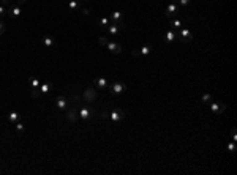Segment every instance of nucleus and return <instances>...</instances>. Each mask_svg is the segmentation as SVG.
<instances>
[{"label": "nucleus", "instance_id": "f257e3e1", "mask_svg": "<svg viewBox=\"0 0 237 175\" xmlns=\"http://www.w3.org/2000/svg\"><path fill=\"white\" fill-rule=\"evenodd\" d=\"M176 33H177V39H179L180 43L187 44V43H191L193 41V35H191L190 29H187V27H180L179 30H176Z\"/></svg>", "mask_w": 237, "mask_h": 175}, {"label": "nucleus", "instance_id": "f03ea898", "mask_svg": "<svg viewBox=\"0 0 237 175\" xmlns=\"http://www.w3.org/2000/svg\"><path fill=\"white\" fill-rule=\"evenodd\" d=\"M177 14H179V5H177L176 0H171L169 5L166 6V10H164V16L172 19V18H177Z\"/></svg>", "mask_w": 237, "mask_h": 175}, {"label": "nucleus", "instance_id": "7ed1b4c3", "mask_svg": "<svg viewBox=\"0 0 237 175\" xmlns=\"http://www.w3.org/2000/svg\"><path fill=\"white\" fill-rule=\"evenodd\" d=\"M78 112H79V118L84 120V122H87L89 118H92L95 115V109L93 107H78Z\"/></svg>", "mask_w": 237, "mask_h": 175}, {"label": "nucleus", "instance_id": "20e7f679", "mask_svg": "<svg viewBox=\"0 0 237 175\" xmlns=\"http://www.w3.org/2000/svg\"><path fill=\"white\" fill-rule=\"evenodd\" d=\"M127 90V84L125 82H112L109 85V92L112 93V95H120Z\"/></svg>", "mask_w": 237, "mask_h": 175}, {"label": "nucleus", "instance_id": "39448f33", "mask_svg": "<svg viewBox=\"0 0 237 175\" xmlns=\"http://www.w3.org/2000/svg\"><path fill=\"white\" fill-rule=\"evenodd\" d=\"M98 95H96L95 88H86V92L82 93V101H87V103H95Z\"/></svg>", "mask_w": 237, "mask_h": 175}, {"label": "nucleus", "instance_id": "423d86ee", "mask_svg": "<svg viewBox=\"0 0 237 175\" xmlns=\"http://www.w3.org/2000/svg\"><path fill=\"white\" fill-rule=\"evenodd\" d=\"M6 14L13 19V18H19L21 16V5H18V3H13V5H10L8 8H6Z\"/></svg>", "mask_w": 237, "mask_h": 175}, {"label": "nucleus", "instance_id": "0eeeda50", "mask_svg": "<svg viewBox=\"0 0 237 175\" xmlns=\"http://www.w3.org/2000/svg\"><path fill=\"white\" fill-rule=\"evenodd\" d=\"M109 118H111V120H114V122H122V120L125 118V112L117 107V109H114V111H111V112H109Z\"/></svg>", "mask_w": 237, "mask_h": 175}, {"label": "nucleus", "instance_id": "6e6552de", "mask_svg": "<svg viewBox=\"0 0 237 175\" xmlns=\"http://www.w3.org/2000/svg\"><path fill=\"white\" fill-rule=\"evenodd\" d=\"M209 104H210V111H212V112H215V114H218V115H220V114H223V112L226 111V106H225V104H221V103L210 101Z\"/></svg>", "mask_w": 237, "mask_h": 175}, {"label": "nucleus", "instance_id": "1a4fd4ad", "mask_svg": "<svg viewBox=\"0 0 237 175\" xmlns=\"http://www.w3.org/2000/svg\"><path fill=\"white\" fill-rule=\"evenodd\" d=\"M106 30H108L109 35L116 36V35H119V33L122 32V24H116V22H112V24H109V25L106 27Z\"/></svg>", "mask_w": 237, "mask_h": 175}, {"label": "nucleus", "instance_id": "9d476101", "mask_svg": "<svg viewBox=\"0 0 237 175\" xmlns=\"http://www.w3.org/2000/svg\"><path fill=\"white\" fill-rule=\"evenodd\" d=\"M66 120L68 122H71V123H74L76 120L79 118V112H78V107H73V109H70L68 112H66Z\"/></svg>", "mask_w": 237, "mask_h": 175}, {"label": "nucleus", "instance_id": "9b49d317", "mask_svg": "<svg viewBox=\"0 0 237 175\" xmlns=\"http://www.w3.org/2000/svg\"><path fill=\"white\" fill-rule=\"evenodd\" d=\"M93 85L96 88H108L109 87V82H108V79H104V77H96L93 80Z\"/></svg>", "mask_w": 237, "mask_h": 175}, {"label": "nucleus", "instance_id": "f8f14e48", "mask_svg": "<svg viewBox=\"0 0 237 175\" xmlns=\"http://www.w3.org/2000/svg\"><path fill=\"white\" fill-rule=\"evenodd\" d=\"M55 104H57V109H60V111H63L65 107L68 106V100H66V96H57V100H55Z\"/></svg>", "mask_w": 237, "mask_h": 175}, {"label": "nucleus", "instance_id": "ddd939ff", "mask_svg": "<svg viewBox=\"0 0 237 175\" xmlns=\"http://www.w3.org/2000/svg\"><path fill=\"white\" fill-rule=\"evenodd\" d=\"M176 39H177L176 30H166V33H164V41L166 43H172V41H176Z\"/></svg>", "mask_w": 237, "mask_h": 175}, {"label": "nucleus", "instance_id": "4468645a", "mask_svg": "<svg viewBox=\"0 0 237 175\" xmlns=\"http://www.w3.org/2000/svg\"><path fill=\"white\" fill-rule=\"evenodd\" d=\"M54 44H55V39H54L52 35H44L43 36V46L44 47H52Z\"/></svg>", "mask_w": 237, "mask_h": 175}, {"label": "nucleus", "instance_id": "2eb2a0df", "mask_svg": "<svg viewBox=\"0 0 237 175\" xmlns=\"http://www.w3.org/2000/svg\"><path fill=\"white\" fill-rule=\"evenodd\" d=\"M106 47H108L111 52H112V54H120V52H122V46L117 44V43H111V41H109Z\"/></svg>", "mask_w": 237, "mask_h": 175}, {"label": "nucleus", "instance_id": "dca6fc26", "mask_svg": "<svg viewBox=\"0 0 237 175\" xmlns=\"http://www.w3.org/2000/svg\"><path fill=\"white\" fill-rule=\"evenodd\" d=\"M169 25L172 27L174 30H179L180 27H184V24H182V21H180L179 18H172V19H169Z\"/></svg>", "mask_w": 237, "mask_h": 175}, {"label": "nucleus", "instance_id": "f3484780", "mask_svg": "<svg viewBox=\"0 0 237 175\" xmlns=\"http://www.w3.org/2000/svg\"><path fill=\"white\" fill-rule=\"evenodd\" d=\"M111 21H114L116 24H122V13L120 11H112L111 13Z\"/></svg>", "mask_w": 237, "mask_h": 175}, {"label": "nucleus", "instance_id": "a211bd4d", "mask_svg": "<svg viewBox=\"0 0 237 175\" xmlns=\"http://www.w3.org/2000/svg\"><path fill=\"white\" fill-rule=\"evenodd\" d=\"M19 118H21V115L16 112V111H11L10 114H8V120L11 123H16V122H19Z\"/></svg>", "mask_w": 237, "mask_h": 175}, {"label": "nucleus", "instance_id": "6ab92c4d", "mask_svg": "<svg viewBox=\"0 0 237 175\" xmlns=\"http://www.w3.org/2000/svg\"><path fill=\"white\" fill-rule=\"evenodd\" d=\"M38 88H40V92H41V93H48V92L52 88V84H51V82H44V84H41Z\"/></svg>", "mask_w": 237, "mask_h": 175}, {"label": "nucleus", "instance_id": "aec40b11", "mask_svg": "<svg viewBox=\"0 0 237 175\" xmlns=\"http://www.w3.org/2000/svg\"><path fill=\"white\" fill-rule=\"evenodd\" d=\"M150 52H152V47L149 44H146V46H142L141 49H139V55H149Z\"/></svg>", "mask_w": 237, "mask_h": 175}, {"label": "nucleus", "instance_id": "412c9836", "mask_svg": "<svg viewBox=\"0 0 237 175\" xmlns=\"http://www.w3.org/2000/svg\"><path fill=\"white\" fill-rule=\"evenodd\" d=\"M78 8H79V2H78V0H70V2H68V10L74 11Z\"/></svg>", "mask_w": 237, "mask_h": 175}, {"label": "nucleus", "instance_id": "4be33fe9", "mask_svg": "<svg viewBox=\"0 0 237 175\" xmlns=\"http://www.w3.org/2000/svg\"><path fill=\"white\" fill-rule=\"evenodd\" d=\"M29 82H30L32 88H38V87H40V80H38L36 77H30V79H29Z\"/></svg>", "mask_w": 237, "mask_h": 175}, {"label": "nucleus", "instance_id": "5701e85b", "mask_svg": "<svg viewBox=\"0 0 237 175\" xmlns=\"http://www.w3.org/2000/svg\"><path fill=\"white\" fill-rule=\"evenodd\" d=\"M201 101L202 103H210V101H214V98H212V95H209V93H204L201 96Z\"/></svg>", "mask_w": 237, "mask_h": 175}, {"label": "nucleus", "instance_id": "b1692460", "mask_svg": "<svg viewBox=\"0 0 237 175\" xmlns=\"http://www.w3.org/2000/svg\"><path fill=\"white\" fill-rule=\"evenodd\" d=\"M15 128H16L18 134H22V132H24V129H25V126H24L22 123H19V122H16V123H15Z\"/></svg>", "mask_w": 237, "mask_h": 175}, {"label": "nucleus", "instance_id": "393cba45", "mask_svg": "<svg viewBox=\"0 0 237 175\" xmlns=\"http://www.w3.org/2000/svg\"><path fill=\"white\" fill-rule=\"evenodd\" d=\"M108 43H109V41H108L106 36H100V38H98V44H100V46H108Z\"/></svg>", "mask_w": 237, "mask_h": 175}, {"label": "nucleus", "instance_id": "a878e982", "mask_svg": "<svg viewBox=\"0 0 237 175\" xmlns=\"http://www.w3.org/2000/svg\"><path fill=\"white\" fill-rule=\"evenodd\" d=\"M100 25L106 29V27L109 25V18H101V19H100Z\"/></svg>", "mask_w": 237, "mask_h": 175}, {"label": "nucleus", "instance_id": "bb28decb", "mask_svg": "<svg viewBox=\"0 0 237 175\" xmlns=\"http://www.w3.org/2000/svg\"><path fill=\"white\" fill-rule=\"evenodd\" d=\"M40 95H41L40 88H32V98H38Z\"/></svg>", "mask_w": 237, "mask_h": 175}, {"label": "nucleus", "instance_id": "cd10ccee", "mask_svg": "<svg viewBox=\"0 0 237 175\" xmlns=\"http://www.w3.org/2000/svg\"><path fill=\"white\" fill-rule=\"evenodd\" d=\"M176 2H177L179 6H187L190 3V0H176Z\"/></svg>", "mask_w": 237, "mask_h": 175}, {"label": "nucleus", "instance_id": "c85d7f7f", "mask_svg": "<svg viewBox=\"0 0 237 175\" xmlns=\"http://www.w3.org/2000/svg\"><path fill=\"white\" fill-rule=\"evenodd\" d=\"M6 14V6H3V5H0V18H3Z\"/></svg>", "mask_w": 237, "mask_h": 175}, {"label": "nucleus", "instance_id": "c756f323", "mask_svg": "<svg viewBox=\"0 0 237 175\" xmlns=\"http://www.w3.org/2000/svg\"><path fill=\"white\" fill-rule=\"evenodd\" d=\"M5 29H6V27H5V24H3L2 21H0V36H2V35L5 33Z\"/></svg>", "mask_w": 237, "mask_h": 175}, {"label": "nucleus", "instance_id": "7c9ffc66", "mask_svg": "<svg viewBox=\"0 0 237 175\" xmlns=\"http://www.w3.org/2000/svg\"><path fill=\"white\" fill-rule=\"evenodd\" d=\"M70 100L74 101V103H78V101H81V96H78V95H71V96H70Z\"/></svg>", "mask_w": 237, "mask_h": 175}, {"label": "nucleus", "instance_id": "2f4dec72", "mask_svg": "<svg viewBox=\"0 0 237 175\" xmlns=\"http://www.w3.org/2000/svg\"><path fill=\"white\" fill-rule=\"evenodd\" d=\"M234 149H235V145H234V142H231V144H228V150L232 153L234 152Z\"/></svg>", "mask_w": 237, "mask_h": 175}, {"label": "nucleus", "instance_id": "473e14b6", "mask_svg": "<svg viewBox=\"0 0 237 175\" xmlns=\"http://www.w3.org/2000/svg\"><path fill=\"white\" fill-rule=\"evenodd\" d=\"M231 136H232V140H234V142H237V132H235V129H232Z\"/></svg>", "mask_w": 237, "mask_h": 175}, {"label": "nucleus", "instance_id": "72a5a7b5", "mask_svg": "<svg viewBox=\"0 0 237 175\" xmlns=\"http://www.w3.org/2000/svg\"><path fill=\"white\" fill-rule=\"evenodd\" d=\"M131 54H133V55H134V57H141V55H139V51H138V49H134V51H133Z\"/></svg>", "mask_w": 237, "mask_h": 175}, {"label": "nucleus", "instance_id": "f704fd0d", "mask_svg": "<svg viewBox=\"0 0 237 175\" xmlns=\"http://www.w3.org/2000/svg\"><path fill=\"white\" fill-rule=\"evenodd\" d=\"M101 118H109V112H106V111H104V112L101 114Z\"/></svg>", "mask_w": 237, "mask_h": 175}, {"label": "nucleus", "instance_id": "c9c22d12", "mask_svg": "<svg viewBox=\"0 0 237 175\" xmlns=\"http://www.w3.org/2000/svg\"><path fill=\"white\" fill-rule=\"evenodd\" d=\"M2 5L3 6H10V0H2Z\"/></svg>", "mask_w": 237, "mask_h": 175}, {"label": "nucleus", "instance_id": "e433bc0d", "mask_svg": "<svg viewBox=\"0 0 237 175\" xmlns=\"http://www.w3.org/2000/svg\"><path fill=\"white\" fill-rule=\"evenodd\" d=\"M82 14H84V16H89V14H90V10H82Z\"/></svg>", "mask_w": 237, "mask_h": 175}, {"label": "nucleus", "instance_id": "4c0bfd02", "mask_svg": "<svg viewBox=\"0 0 237 175\" xmlns=\"http://www.w3.org/2000/svg\"><path fill=\"white\" fill-rule=\"evenodd\" d=\"M16 3H18V5H24L25 0H16Z\"/></svg>", "mask_w": 237, "mask_h": 175}]
</instances>
